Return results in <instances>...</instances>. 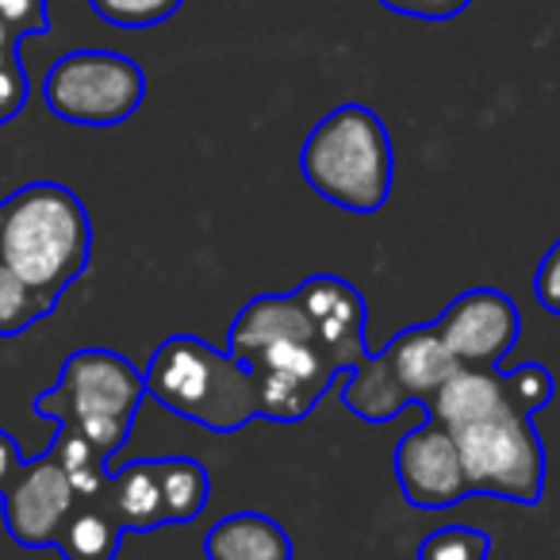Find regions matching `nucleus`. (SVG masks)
I'll return each instance as SVG.
<instances>
[{
  "label": "nucleus",
  "instance_id": "obj_26",
  "mask_svg": "<svg viewBox=\"0 0 560 560\" xmlns=\"http://www.w3.org/2000/svg\"><path fill=\"white\" fill-rule=\"evenodd\" d=\"M20 43H24L20 35H12L9 27L0 24V66H9L12 58H20Z\"/></svg>",
  "mask_w": 560,
  "mask_h": 560
},
{
  "label": "nucleus",
  "instance_id": "obj_14",
  "mask_svg": "<svg viewBox=\"0 0 560 560\" xmlns=\"http://www.w3.org/2000/svg\"><path fill=\"white\" fill-rule=\"evenodd\" d=\"M108 506L127 534H150V529L170 526L158 457L154 460L150 457L127 460L119 472H112L108 476Z\"/></svg>",
  "mask_w": 560,
  "mask_h": 560
},
{
  "label": "nucleus",
  "instance_id": "obj_16",
  "mask_svg": "<svg viewBox=\"0 0 560 560\" xmlns=\"http://www.w3.org/2000/svg\"><path fill=\"white\" fill-rule=\"evenodd\" d=\"M165 488V511L170 522H192L203 514L211 495V476L196 457H158Z\"/></svg>",
  "mask_w": 560,
  "mask_h": 560
},
{
  "label": "nucleus",
  "instance_id": "obj_20",
  "mask_svg": "<svg viewBox=\"0 0 560 560\" xmlns=\"http://www.w3.org/2000/svg\"><path fill=\"white\" fill-rule=\"evenodd\" d=\"M506 381V396H511L514 411L522 415H537L545 404L552 399V376L541 365H518L511 373H503Z\"/></svg>",
  "mask_w": 560,
  "mask_h": 560
},
{
  "label": "nucleus",
  "instance_id": "obj_5",
  "mask_svg": "<svg viewBox=\"0 0 560 560\" xmlns=\"http://www.w3.org/2000/svg\"><path fill=\"white\" fill-rule=\"evenodd\" d=\"M300 173L327 203L373 215L388 203L396 154L384 119L365 104H338L312 127L300 150Z\"/></svg>",
  "mask_w": 560,
  "mask_h": 560
},
{
  "label": "nucleus",
  "instance_id": "obj_8",
  "mask_svg": "<svg viewBox=\"0 0 560 560\" xmlns=\"http://www.w3.org/2000/svg\"><path fill=\"white\" fill-rule=\"evenodd\" d=\"M460 460H465L468 488L483 495L511 499L537 506L545 491V450L534 427V415L503 411L491 419L468 422L453 430Z\"/></svg>",
  "mask_w": 560,
  "mask_h": 560
},
{
  "label": "nucleus",
  "instance_id": "obj_1",
  "mask_svg": "<svg viewBox=\"0 0 560 560\" xmlns=\"http://www.w3.org/2000/svg\"><path fill=\"white\" fill-rule=\"evenodd\" d=\"M369 307L346 277L315 272L284 296H254L226 330V350L254 373L261 419L304 422L338 376L369 358Z\"/></svg>",
  "mask_w": 560,
  "mask_h": 560
},
{
  "label": "nucleus",
  "instance_id": "obj_13",
  "mask_svg": "<svg viewBox=\"0 0 560 560\" xmlns=\"http://www.w3.org/2000/svg\"><path fill=\"white\" fill-rule=\"evenodd\" d=\"M292 537L261 511H234L203 534L208 560H292Z\"/></svg>",
  "mask_w": 560,
  "mask_h": 560
},
{
  "label": "nucleus",
  "instance_id": "obj_15",
  "mask_svg": "<svg viewBox=\"0 0 560 560\" xmlns=\"http://www.w3.org/2000/svg\"><path fill=\"white\" fill-rule=\"evenodd\" d=\"M127 529L112 514L108 499H81L58 537V552L66 560H116Z\"/></svg>",
  "mask_w": 560,
  "mask_h": 560
},
{
  "label": "nucleus",
  "instance_id": "obj_25",
  "mask_svg": "<svg viewBox=\"0 0 560 560\" xmlns=\"http://www.w3.org/2000/svg\"><path fill=\"white\" fill-rule=\"evenodd\" d=\"M20 465H24V453H20L16 438L9 430H0V495L9 491V483L16 480Z\"/></svg>",
  "mask_w": 560,
  "mask_h": 560
},
{
  "label": "nucleus",
  "instance_id": "obj_12",
  "mask_svg": "<svg viewBox=\"0 0 560 560\" xmlns=\"http://www.w3.org/2000/svg\"><path fill=\"white\" fill-rule=\"evenodd\" d=\"M430 419H438L442 427L460 430L468 422L491 419V415L514 411L511 396H506V381L495 369H468L457 365L450 381L438 388V396L430 399Z\"/></svg>",
  "mask_w": 560,
  "mask_h": 560
},
{
  "label": "nucleus",
  "instance_id": "obj_9",
  "mask_svg": "<svg viewBox=\"0 0 560 560\" xmlns=\"http://www.w3.org/2000/svg\"><path fill=\"white\" fill-rule=\"evenodd\" d=\"M78 503H81L78 483H73L70 468L62 465V457L50 445L47 453L24 460L16 480L0 495L4 529L24 549H58L62 526L70 522Z\"/></svg>",
  "mask_w": 560,
  "mask_h": 560
},
{
  "label": "nucleus",
  "instance_id": "obj_6",
  "mask_svg": "<svg viewBox=\"0 0 560 560\" xmlns=\"http://www.w3.org/2000/svg\"><path fill=\"white\" fill-rule=\"evenodd\" d=\"M457 361L445 350L442 335L430 327H407L384 350H373L353 373H346L342 404L365 422H392L411 404L430 407Z\"/></svg>",
  "mask_w": 560,
  "mask_h": 560
},
{
  "label": "nucleus",
  "instance_id": "obj_2",
  "mask_svg": "<svg viewBox=\"0 0 560 560\" xmlns=\"http://www.w3.org/2000/svg\"><path fill=\"white\" fill-rule=\"evenodd\" d=\"M93 257V219L81 196L58 180H32L0 200V261L39 289L66 296Z\"/></svg>",
  "mask_w": 560,
  "mask_h": 560
},
{
  "label": "nucleus",
  "instance_id": "obj_21",
  "mask_svg": "<svg viewBox=\"0 0 560 560\" xmlns=\"http://www.w3.org/2000/svg\"><path fill=\"white\" fill-rule=\"evenodd\" d=\"M0 24L9 27L20 39H35V35L50 32L47 0H0Z\"/></svg>",
  "mask_w": 560,
  "mask_h": 560
},
{
  "label": "nucleus",
  "instance_id": "obj_23",
  "mask_svg": "<svg viewBox=\"0 0 560 560\" xmlns=\"http://www.w3.org/2000/svg\"><path fill=\"white\" fill-rule=\"evenodd\" d=\"M388 12H399V16L411 20H453L472 4V0H381Z\"/></svg>",
  "mask_w": 560,
  "mask_h": 560
},
{
  "label": "nucleus",
  "instance_id": "obj_11",
  "mask_svg": "<svg viewBox=\"0 0 560 560\" xmlns=\"http://www.w3.org/2000/svg\"><path fill=\"white\" fill-rule=\"evenodd\" d=\"M445 350L457 365L468 369H495L514 350L522 335V315L511 296L495 289L460 292L450 307L434 319Z\"/></svg>",
  "mask_w": 560,
  "mask_h": 560
},
{
  "label": "nucleus",
  "instance_id": "obj_3",
  "mask_svg": "<svg viewBox=\"0 0 560 560\" xmlns=\"http://www.w3.org/2000/svg\"><path fill=\"white\" fill-rule=\"evenodd\" d=\"M147 396L211 434H234L261 419L257 381L231 350L196 335H170L147 365Z\"/></svg>",
  "mask_w": 560,
  "mask_h": 560
},
{
  "label": "nucleus",
  "instance_id": "obj_24",
  "mask_svg": "<svg viewBox=\"0 0 560 560\" xmlns=\"http://www.w3.org/2000/svg\"><path fill=\"white\" fill-rule=\"evenodd\" d=\"M534 292H537V304H541L545 312L560 315V238L552 242L549 254H545L541 265H537Z\"/></svg>",
  "mask_w": 560,
  "mask_h": 560
},
{
  "label": "nucleus",
  "instance_id": "obj_7",
  "mask_svg": "<svg viewBox=\"0 0 560 560\" xmlns=\"http://www.w3.org/2000/svg\"><path fill=\"white\" fill-rule=\"evenodd\" d=\"M147 73L119 50H70L43 78V104L73 127H119L142 108Z\"/></svg>",
  "mask_w": 560,
  "mask_h": 560
},
{
  "label": "nucleus",
  "instance_id": "obj_17",
  "mask_svg": "<svg viewBox=\"0 0 560 560\" xmlns=\"http://www.w3.org/2000/svg\"><path fill=\"white\" fill-rule=\"evenodd\" d=\"M55 300L32 289L16 269L0 261V338H16L55 312Z\"/></svg>",
  "mask_w": 560,
  "mask_h": 560
},
{
  "label": "nucleus",
  "instance_id": "obj_22",
  "mask_svg": "<svg viewBox=\"0 0 560 560\" xmlns=\"http://www.w3.org/2000/svg\"><path fill=\"white\" fill-rule=\"evenodd\" d=\"M32 81H27L20 58H12L9 66H0V124H9L12 116H20V108L27 104Z\"/></svg>",
  "mask_w": 560,
  "mask_h": 560
},
{
  "label": "nucleus",
  "instance_id": "obj_19",
  "mask_svg": "<svg viewBox=\"0 0 560 560\" xmlns=\"http://www.w3.org/2000/svg\"><path fill=\"white\" fill-rule=\"evenodd\" d=\"M491 537L476 526H442L419 541L415 560H488Z\"/></svg>",
  "mask_w": 560,
  "mask_h": 560
},
{
  "label": "nucleus",
  "instance_id": "obj_10",
  "mask_svg": "<svg viewBox=\"0 0 560 560\" xmlns=\"http://www.w3.org/2000/svg\"><path fill=\"white\" fill-rule=\"evenodd\" d=\"M396 483L415 511H445L468 495V472L460 460L457 438L438 419L411 427L396 445Z\"/></svg>",
  "mask_w": 560,
  "mask_h": 560
},
{
  "label": "nucleus",
  "instance_id": "obj_4",
  "mask_svg": "<svg viewBox=\"0 0 560 560\" xmlns=\"http://www.w3.org/2000/svg\"><path fill=\"white\" fill-rule=\"evenodd\" d=\"M147 399V373L116 350L89 346L62 361V373L35 396L32 411L55 430H70L112 460L131 442L135 419Z\"/></svg>",
  "mask_w": 560,
  "mask_h": 560
},
{
  "label": "nucleus",
  "instance_id": "obj_18",
  "mask_svg": "<svg viewBox=\"0 0 560 560\" xmlns=\"http://www.w3.org/2000/svg\"><path fill=\"white\" fill-rule=\"evenodd\" d=\"M185 0H89V9L112 27L124 32H147V27L165 24L170 16H177Z\"/></svg>",
  "mask_w": 560,
  "mask_h": 560
}]
</instances>
